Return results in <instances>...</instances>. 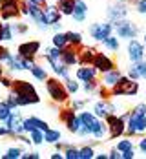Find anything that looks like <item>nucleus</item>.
I'll use <instances>...</instances> for the list:
<instances>
[{
    "label": "nucleus",
    "instance_id": "obj_37",
    "mask_svg": "<svg viewBox=\"0 0 146 159\" xmlns=\"http://www.w3.org/2000/svg\"><path fill=\"white\" fill-rule=\"evenodd\" d=\"M66 90H68L69 93H77V92H79V82H77V80H73L71 77H69V79H66Z\"/></svg>",
    "mask_w": 146,
    "mask_h": 159
},
{
    "label": "nucleus",
    "instance_id": "obj_17",
    "mask_svg": "<svg viewBox=\"0 0 146 159\" xmlns=\"http://www.w3.org/2000/svg\"><path fill=\"white\" fill-rule=\"evenodd\" d=\"M95 75H97V70L91 66V64H82L81 68L77 70V79L79 80H93L95 79Z\"/></svg>",
    "mask_w": 146,
    "mask_h": 159
},
{
    "label": "nucleus",
    "instance_id": "obj_26",
    "mask_svg": "<svg viewBox=\"0 0 146 159\" xmlns=\"http://www.w3.org/2000/svg\"><path fill=\"white\" fill-rule=\"evenodd\" d=\"M66 39H68V44L73 46V48H79L82 44V35L77 31H68L66 33Z\"/></svg>",
    "mask_w": 146,
    "mask_h": 159
},
{
    "label": "nucleus",
    "instance_id": "obj_47",
    "mask_svg": "<svg viewBox=\"0 0 146 159\" xmlns=\"http://www.w3.org/2000/svg\"><path fill=\"white\" fill-rule=\"evenodd\" d=\"M0 82H2V86H6V88H11V86H13V80L9 79V77H4V75L0 77Z\"/></svg>",
    "mask_w": 146,
    "mask_h": 159
},
{
    "label": "nucleus",
    "instance_id": "obj_20",
    "mask_svg": "<svg viewBox=\"0 0 146 159\" xmlns=\"http://www.w3.org/2000/svg\"><path fill=\"white\" fill-rule=\"evenodd\" d=\"M119 79H121V71H119L117 68L106 71V73H102V84H104L106 88H113Z\"/></svg>",
    "mask_w": 146,
    "mask_h": 159
},
{
    "label": "nucleus",
    "instance_id": "obj_50",
    "mask_svg": "<svg viewBox=\"0 0 146 159\" xmlns=\"http://www.w3.org/2000/svg\"><path fill=\"white\" fill-rule=\"evenodd\" d=\"M108 157H110V159H119V157H121V152H119L117 148H113V150L110 152V156H108Z\"/></svg>",
    "mask_w": 146,
    "mask_h": 159
},
{
    "label": "nucleus",
    "instance_id": "obj_15",
    "mask_svg": "<svg viewBox=\"0 0 146 159\" xmlns=\"http://www.w3.org/2000/svg\"><path fill=\"white\" fill-rule=\"evenodd\" d=\"M22 128H24V132H31L33 128H38V130H42V132H48L49 126L46 121H42V119H38V117H29V119H24V125H22Z\"/></svg>",
    "mask_w": 146,
    "mask_h": 159
},
{
    "label": "nucleus",
    "instance_id": "obj_42",
    "mask_svg": "<svg viewBox=\"0 0 146 159\" xmlns=\"http://www.w3.org/2000/svg\"><path fill=\"white\" fill-rule=\"evenodd\" d=\"M97 88V80L93 79V80H84V92L86 93H90V92H93Z\"/></svg>",
    "mask_w": 146,
    "mask_h": 159
},
{
    "label": "nucleus",
    "instance_id": "obj_48",
    "mask_svg": "<svg viewBox=\"0 0 146 159\" xmlns=\"http://www.w3.org/2000/svg\"><path fill=\"white\" fill-rule=\"evenodd\" d=\"M7 104H9L11 108H16V106H18V104H16V99H15V95H13V93L7 97Z\"/></svg>",
    "mask_w": 146,
    "mask_h": 159
},
{
    "label": "nucleus",
    "instance_id": "obj_27",
    "mask_svg": "<svg viewBox=\"0 0 146 159\" xmlns=\"http://www.w3.org/2000/svg\"><path fill=\"white\" fill-rule=\"evenodd\" d=\"M31 75H33L37 80H42V82L48 79V73H46V70H44L42 66H38V64H35V66L31 68Z\"/></svg>",
    "mask_w": 146,
    "mask_h": 159
},
{
    "label": "nucleus",
    "instance_id": "obj_28",
    "mask_svg": "<svg viewBox=\"0 0 146 159\" xmlns=\"http://www.w3.org/2000/svg\"><path fill=\"white\" fill-rule=\"evenodd\" d=\"M44 141H46V143L55 144L57 141H60V132H59V130H51V128H49L48 132H44Z\"/></svg>",
    "mask_w": 146,
    "mask_h": 159
},
{
    "label": "nucleus",
    "instance_id": "obj_46",
    "mask_svg": "<svg viewBox=\"0 0 146 159\" xmlns=\"http://www.w3.org/2000/svg\"><path fill=\"white\" fill-rule=\"evenodd\" d=\"M11 28H13L15 33H26V30H28L26 24H15V26H11Z\"/></svg>",
    "mask_w": 146,
    "mask_h": 159
},
{
    "label": "nucleus",
    "instance_id": "obj_9",
    "mask_svg": "<svg viewBox=\"0 0 146 159\" xmlns=\"http://www.w3.org/2000/svg\"><path fill=\"white\" fill-rule=\"evenodd\" d=\"M20 13V4L18 0H11V2H4L0 4V16L2 20H9V18H15Z\"/></svg>",
    "mask_w": 146,
    "mask_h": 159
},
{
    "label": "nucleus",
    "instance_id": "obj_32",
    "mask_svg": "<svg viewBox=\"0 0 146 159\" xmlns=\"http://www.w3.org/2000/svg\"><path fill=\"white\" fill-rule=\"evenodd\" d=\"M22 148H18V146H11V148H7V152L2 156L4 159H18V157H22Z\"/></svg>",
    "mask_w": 146,
    "mask_h": 159
},
{
    "label": "nucleus",
    "instance_id": "obj_61",
    "mask_svg": "<svg viewBox=\"0 0 146 159\" xmlns=\"http://www.w3.org/2000/svg\"><path fill=\"white\" fill-rule=\"evenodd\" d=\"M137 2H139V0H137Z\"/></svg>",
    "mask_w": 146,
    "mask_h": 159
},
{
    "label": "nucleus",
    "instance_id": "obj_44",
    "mask_svg": "<svg viewBox=\"0 0 146 159\" xmlns=\"http://www.w3.org/2000/svg\"><path fill=\"white\" fill-rule=\"evenodd\" d=\"M121 157H122V159H133V157H135V152H133V148L121 152Z\"/></svg>",
    "mask_w": 146,
    "mask_h": 159
},
{
    "label": "nucleus",
    "instance_id": "obj_52",
    "mask_svg": "<svg viewBox=\"0 0 146 159\" xmlns=\"http://www.w3.org/2000/svg\"><path fill=\"white\" fill-rule=\"evenodd\" d=\"M139 148H141V150H143V152L146 154V137H144V139H141V143H139Z\"/></svg>",
    "mask_w": 146,
    "mask_h": 159
},
{
    "label": "nucleus",
    "instance_id": "obj_43",
    "mask_svg": "<svg viewBox=\"0 0 146 159\" xmlns=\"http://www.w3.org/2000/svg\"><path fill=\"white\" fill-rule=\"evenodd\" d=\"M128 77H130L131 80L141 79V75H139V71H137V68H135V66H130V73H128Z\"/></svg>",
    "mask_w": 146,
    "mask_h": 159
},
{
    "label": "nucleus",
    "instance_id": "obj_60",
    "mask_svg": "<svg viewBox=\"0 0 146 159\" xmlns=\"http://www.w3.org/2000/svg\"><path fill=\"white\" fill-rule=\"evenodd\" d=\"M144 44H146V35H144Z\"/></svg>",
    "mask_w": 146,
    "mask_h": 159
},
{
    "label": "nucleus",
    "instance_id": "obj_31",
    "mask_svg": "<svg viewBox=\"0 0 146 159\" xmlns=\"http://www.w3.org/2000/svg\"><path fill=\"white\" fill-rule=\"evenodd\" d=\"M11 111H13V108L7 104V101H2V102H0V121L6 123V119L11 115Z\"/></svg>",
    "mask_w": 146,
    "mask_h": 159
},
{
    "label": "nucleus",
    "instance_id": "obj_19",
    "mask_svg": "<svg viewBox=\"0 0 146 159\" xmlns=\"http://www.w3.org/2000/svg\"><path fill=\"white\" fill-rule=\"evenodd\" d=\"M113 104H110V102H106V101H102V102H97L95 104V108H93V113L97 115L99 119H106L110 113H113Z\"/></svg>",
    "mask_w": 146,
    "mask_h": 159
},
{
    "label": "nucleus",
    "instance_id": "obj_56",
    "mask_svg": "<svg viewBox=\"0 0 146 159\" xmlns=\"http://www.w3.org/2000/svg\"><path fill=\"white\" fill-rule=\"evenodd\" d=\"M97 159H108V156H106V154H99Z\"/></svg>",
    "mask_w": 146,
    "mask_h": 159
},
{
    "label": "nucleus",
    "instance_id": "obj_30",
    "mask_svg": "<svg viewBox=\"0 0 146 159\" xmlns=\"http://www.w3.org/2000/svg\"><path fill=\"white\" fill-rule=\"evenodd\" d=\"M53 46H55V48H60V49L68 46L66 33H55V35H53Z\"/></svg>",
    "mask_w": 146,
    "mask_h": 159
},
{
    "label": "nucleus",
    "instance_id": "obj_34",
    "mask_svg": "<svg viewBox=\"0 0 146 159\" xmlns=\"http://www.w3.org/2000/svg\"><path fill=\"white\" fill-rule=\"evenodd\" d=\"M0 37H2V40H11L13 39V28H11V24H4L2 26Z\"/></svg>",
    "mask_w": 146,
    "mask_h": 159
},
{
    "label": "nucleus",
    "instance_id": "obj_10",
    "mask_svg": "<svg viewBox=\"0 0 146 159\" xmlns=\"http://www.w3.org/2000/svg\"><path fill=\"white\" fill-rule=\"evenodd\" d=\"M91 66H93L97 71H100V73H106V71H110V70L115 68L113 61H112L108 55H104V53H95V59H93Z\"/></svg>",
    "mask_w": 146,
    "mask_h": 159
},
{
    "label": "nucleus",
    "instance_id": "obj_57",
    "mask_svg": "<svg viewBox=\"0 0 146 159\" xmlns=\"http://www.w3.org/2000/svg\"><path fill=\"white\" fill-rule=\"evenodd\" d=\"M4 75V68H2V62H0V77Z\"/></svg>",
    "mask_w": 146,
    "mask_h": 159
},
{
    "label": "nucleus",
    "instance_id": "obj_35",
    "mask_svg": "<svg viewBox=\"0 0 146 159\" xmlns=\"http://www.w3.org/2000/svg\"><path fill=\"white\" fill-rule=\"evenodd\" d=\"M95 157V152H93V148L91 146H84L79 150V159H91Z\"/></svg>",
    "mask_w": 146,
    "mask_h": 159
},
{
    "label": "nucleus",
    "instance_id": "obj_7",
    "mask_svg": "<svg viewBox=\"0 0 146 159\" xmlns=\"http://www.w3.org/2000/svg\"><path fill=\"white\" fill-rule=\"evenodd\" d=\"M60 119L64 121V125L68 126V130H69L71 134H79V130H81V126H82V121H81L79 115H75V110H73V108L62 110Z\"/></svg>",
    "mask_w": 146,
    "mask_h": 159
},
{
    "label": "nucleus",
    "instance_id": "obj_4",
    "mask_svg": "<svg viewBox=\"0 0 146 159\" xmlns=\"http://www.w3.org/2000/svg\"><path fill=\"white\" fill-rule=\"evenodd\" d=\"M126 119H128V113L126 115H115V113H110L108 117H106V125H108V134H110V137L115 139V137H119V135H122L124 132H126Z\"/></svg>",
    "mask_w": 146,
    "mask_h": 159
},
{
    "label": "nucleus",
    "instance_id": "obj_59",
    "mask_svg": "<svg viewBox=\"0 0 146 159\" xmlns=\"http://www.w3.org/2000/svg\"><path fill=\"white\" fill-rule=\"evenodd\" d=\"M4 2H11V0H0V4H4Z\"/></svg>",
    "mask_w": 146,
    "mask_h": 159
},
{
    "label": "nucleus",
    "instance_id": "obj_41",
    "mask_svg": "<svg viewBox=\"0 0 146 159\" xmlns=\"http://www.w3.org/2000/svg\"><path fill=\"white\" fill-rule=\"evenodd\" d=\"M60 53H62V49L60 48H49V49H46V55L48 57H51V59H60Z\"/></svg>",
    "mask_w": 146,
    "mask_h": 159
},
{
    "label": "nucleus",
    "instance_id": "obj_33",
    "mask_svg": "<svg viewBox=\"0 0 146 159\" xmlns=\"http://www.w3.org/2000/svg\"><path fill=\"white\" fill-rule=\"evenodd\" d=\"M102 44L108 49H112V51H117V49H119V40H117V37H112V35L106 37V39L102 40Z\"/></svg>",
    "mask_w": 146,
    "mask_h": 159
},
{
    "label": "nucleus",
    "instance_id": "obj_58",
    "mask_svg": "<svg viewBox=\"0 0 146 159\" xmlns=\"http://www.w3.org/2000/svg\"><path fill=\"white\" fill-rule=\"evenodd\" d=\"M2 26H4V24H2V22H0V31H2ZM0 42H2V37H0Z\"/></svg>",
    "mask_w": 146,
    "mask_h": 159
},
{
    "label": "nucleus",
    "instance_id": "obj_21",
    "mask_svg": "<svg viewBox=\"0 0 146 159\" xmlns=\"http://www.w3.org/2000/svg\"><path fill=\"white\" fill-rule=\"evenodd\" d=\"M106 134H108V125H106V121L97 119L95 125H93V128H91V135L97 137L99 141H102V139L106 137Z\"/></svg>",
    "mask_w": 146,
    "mask_h": 159
},
{
    "label": "nucleus",
    "instance_id": "obj_12",
    "mask_svg": "<svg viewBox=\"0 0 146 159\" xmlns=\"http://www.w3.org/2000/svg\"><path fill=\"white\" fill-rule=\"evenodd\" d=\"M40 49V42L37 40H31V42H24L18 46V55L24 57V59H35V55L38 53Z\"/></svg>",
    "mask_w": 146,
    "mask_h": 159
},
{
    "label": "nucleus",
    "instance_id": "obj_25",
    "mask_svg": "<svg viewBox=\"0 0 146 159\" xmlns=\"http://www.w3.org/2000/svg\"><path fill=\"white\" fill-rule=\"evenodd\" d=\"M79 117H81L82 125H84L86 128H90V130L93 128V125H95V121L99 119V117L95 115V113H90V111H82V113L79 115Z\"/></svg>",
    "mask_w": 146,
    "mask_h": 159
},
{
    "label": "nucleus",
    "instance_id": "obj_6",
    "mask_svg": "<svg viewBox=\"0 0 146 159\" xmlns=\"http://www.w3.org/2000/svg\"><path fill=\"white\" fill-rule=\"evenodd\" d=\"M113 30L117 31V35L121 37V39H128V40H131V39H135L137 37V26L133 24V22H130V20H117V22H113Z\"/></svg>",
    "mask_w": 146,
    "mask_h": 159
},
{
    "label": "nucleus",
    "instance_id": "obj_13",
    "mask_svg": "<svg viewBox=\"0 0 146 159\" xmlns=\"http://www.w3.org/2000/svg\"><path fill=\"white\" fill-rule=\"evenodd\" d=\"M22 125H24V119H22L18 113H13V111H11V115L6 119V126L11 130V135H20V134L24 132Z\"/></svg>",
    "mask_w": 146,
    "mask_h": 159
},
{
    "label": "nucleus",
    "instance_id": "obj_39",
    "mask_svg": "<svg viewBox=\"0 0 146 159\" xmlns=\"http://www.w3.org/2000/svg\"><path fill=\"white\" fill-rule=\"evenodd\" d=\"M11 59H13V55L9 53V49H6V48L0 46V62H9Z\"/></svg>",
    "mask_w": 146,
    "mask_h": 159
},
{
    "label": "nucleus",
    "instance_id": "obj_14",
    "mask_svg": "<svg viewBox=\"0 0 146 159\" xmlns=\"http://www.w3.org/2000/svg\"><path fill=\"white\" fill-rule=\"evenodd\" d=\"M60 59H62V62H64L66 66H75V64H79V53L75 51L73 46H69V44H68L66 48H62Z\"/></svg>",
    "mask_w": 146,
    "mask_h": 159
},
{
    "label": "nucleus",
    "instance_id": "obj_45",
    "mask_svg": "<svg viewBox=\"0 0 146 159\" xmlns=\"http://www.w3.org/2000/svg\"><path fill=\"white\" fill-rule=\"evenodd\" d=\"M137 11L141 15H146V0H139L137 2Z\"/></svg>",
    "mask_w": 146,
    "mask_h": 159
},
{
    "label": "nucleus",
    "instance_id": "obj_54",
    "mask_svg": "<svg viewBox=\"0 0 146 159\" xmlns=\"http://www.w3.org/2000/svg\"><path fill=\"white\" fill-rule=\"evenodd\" d=\"M60 157H64L60 152H57V154H51V159H60Z\"/></svg>",
    "mask_w": 146,
    "mask_h": 159
},
{
    "label": "nucleus",
    "instance_id": "obj_38",
    "mask_svg": "<svg viewBox=\"0 0 146 159\" xmlns=\"http://www.w3.org/2000/svg\"><path fill=\"white\" fill-rule=\"evenodd\" d=\"M130 148H133L131 139H122L121 143H117V150L119 152H124V150H130Z\"/></svg>",
    "mask_w": 146,
    "mask_h": 159
},
{
    "label": "nucleus",
    "instance_id": "obj_16",
    "mask_svg": "<svg viewBox=\"0 0 146 159\" xmlns=\"http://www.w3.org/2000/svg\"><path fill=\"white\" fill-rule=\"evenodd\" d=\"M60 16H62V13L59 11L57 6H44V18H46L48 26H53V24L60 22Z\"/></svg>",
    "mask_w": 146,
    "mask_h": 159
},
{
    "label": "nucleus",
    "instance_id": "obj_36",
    "mask_svg": "<svg viewBox=\"0 0 146 159\" xmlns=\"http://www.w3.org/2000/svg\"><path fill=\"white\" fill-rule=\"evenodd\" d=\"M64 157L66 159H79V150L75 146H66L64 148Z\"/></svg>",
    "mask_w": 146,
    "mask_h": 159
},
{
    "label": "nucleus",
    "instance_id": "obj_2",
    "mask_svg": "<svg viewBox=\"0 0 146 159\" xmlns=\"http://www.w3.org/2000/svg\"><path fill=\"white\" fill-rule=\"evenodd\" d=\"M126 132L130 135L135 134H144L146 132V104H139L135 106L131 113H128L126 119Z\"/></svg>",
    "mask_w": 146,
    "mask_h": 159
},
{
    "label": "nucleus",
    "instance_id": "obj_18",
    "mask_svg": "<svg viewBox=\"0 0 146 159\" xmlns=\"http://www.w3.org/2000/svg\"><path fill=\"white\" fill-rule=\"evenodd\" d=\"M126 13H128V9H126L124 4H115V6H112V7H108V16H110L112 22L122 20V18L126 16Z\"/></svg>",
    "mask_w": 146,
    "mask_h": 159
},
{
    "label": "nucleus",
    "instance_id": "obj_1",
    "mask_svg": "<svg viewBox=\"0 0 146 159\" xmlns=\"http://www.w3.org/2000/svg\"><path fill=\"white\" fill-rule=\"evenodd\" d=\"M11 93L15 95L16 104L18 106H28V104H37L40 101V97L37 93L35 86L26 82V80H13L11 86Z\"/></svg>",
    "mask_w": 146,
    "mask_h": 159
},
{
    "label": "nucleus",
    "instance_id": "obj_53",
    "mask_svg": "<svg viewBox=\"0 0 146 159\" xmlns=\"http://www.w3.org/2000/svg\"><path fill=\"white\" fill-rule=\"evenodd\" d=\"M82 104H84L82 101H75V102H73V110H75V108H81Z\"/></svg>",
    "mask_w": 146,
    "mask_h": 159
},
{
    "label": "nucleus",
    "instance_id": "obj_40",
    "mask_svg": "<svg viewBox=\"0 0 146 159\" xmlns=\"http://www.w3.org/2000/svg\"><path fill=\"white\" fill-rule=\"evenodd\" d=\"M133 66L137 68V71H139V75H141V79H146V62H144V61H139V62H133Z\"/></svg>",
    "mask_w": 146,
    "mask_h": 159
},
{
    "label": "nucleus",
    "instance_id": "obj_24",
    "mask_svg": "<svg viewBox=\"0 0 146 159\" xmlns=\"http://www.w3.org/2000/svg\"><path fill=\"white\" fill-rule=\"evenodd\" d=\"M57 7H59V11L62 15H71L73 13V7H75V0H59Z\"/></svg>",
    "mask_w": 146,
    "mask_h": 159
},
{
    "label": "nucleus",
    "instance_id": "obj_22",
    "mask_svg": "<svg viewBox=\"0 0 146 159\" xmlns=\"http://www.w3.org/2000/svg\"><path fill=\"white\" fill-rule=\"evenodd\" d=\"M86 11H88L86 2H84V0H75V7H73L71 16H73L77 22H84V18H86Z\"/></svg>",
    "mask_w": 146,
    "mask_h": 159
},
{
    "label": "nucleus",
    "instance_id": "obj_29",
    "mask_svg": "<svg viewBox=\"0 0 146 159\" xmlns=\"http://www.w3.org/2000/svg\"><path fill=\"white\" fill-rule=\"evenodd\" d=\"M29 139H31L33 144H42L44 143V132L38 130V128H33L29 132Z\"/></svg>",
    "mask_w": 146,
    "mask_h": 159
},
{
    "label": "nucleus",
    "instance_id": "obj_3",
    "mask_svg": "<svg viewBox=\"0 0 146 159\" xmlns=\"http://www.w3.org/2000/svg\"><path fill=\"white\" fill-rule=\"evenodd\" d=\"M46 88H48L49 97L55 102H66L69 97V92L66 90V84L60 82L59 79H46Z\"/></svg>",
    "mask_w": 146,
    "mask_h": 159
},
{
    "label": "nucleus",
    "instance_id": "obj_8",
    "mask_svg": "<svg viewBox=\"0 0 146 159\" xmlns=\"http://www.w3.org/2000/svg\"><path fill=\"white\" fill-rule=\"evenodd\" d=\"M112 31H113V24H110V22H97V24H91V28H90V35L99 42H102L106 37H110Z\"/></svg>",
    "mask_w": 146,
    "mask_h": 159
},
{
    "label": "nucleus",
    "instance_id": "obj_11",
    "mask_svg": "<svg viewBox=\"0 0 146 159\" xmlns=\"http://www.w3.org/2000/svg\"><path fill=\"white\" fill-rule=\"evenodd\" d=\"M128 57H130L131 62L143 61L144 59V44L139 42V40H135V39H131L130 44H128Z\"/></svg>",
    "mask_w": 146,
    "mask_h": 159
},
{
    "label": "nucleus",
    "instance_id": "obj_55",
    "mask_svg": "<svg viewBox=\"0 0 146 159\" xmlns=\"http://www.w3.org/2000/svg\"><path fill=\"white\" fill-rule=\"evenodd\" d=\"M35 4H38V6H46V0H31Z\"/></svg>",
    "mask_w": 146,
    "mask_h": 159
},
{
    "label": "nucleus",
    "instance_id": "obj_49",
    "mask_svg": "<svg viewBox=\"0 0 146 159\" xmlns=\"http://www.w3.org/2000/svg\"><path fill=\"white\" fill-rule=\"evenodd\" d=\"M22 157L24 159H38V152H31V154H22Z\"/></svg>",
    "mask_w": 146,
    "mask_h": 159
},
{
    "label": "nucleus",
    "instance_id": "obj_23",
    "mask_svg": "<svg viewBox=\"0 0 146 159\" xmlns=\"http://www.w3.org/2000/svg\"><path fill=\"white\" fill-rule=\"evenodd\" d=\"M79 53V62L81 64H91L93 62V59H95V49L93 48H82L81 51H77Z\"/></svg>",
    "mask_w": 146,
    "mask_h": 159
},
{
    "label": "nucleus",
    "instance_id": "obj_51",
    "mask_svg": "<svg viewBox=\"0 0 146 159\" xmlns=\"http://www.w3.org/2000/svg\"><path fill=\"white\" fill-rule=\"evenodd\" d=\"M0 135H11V130L7 126H0Z\"/></svg>",
    "mask_w": 146,
    "mask_h": 159
},
{
    "label": "nucleus",
    "instance_id": "obj_5",
    "mask_svg": "<svg viewBox=\"0 0 146 159\" xmlns=\"http://www.w3.org/2000/svg\"><path fill=\"white\" fill-rule=\"evenodd\" d=\"M139 92V84L137 80H131L130 77H122L117 80L113 88H112V93L113 95H135Z\"/></svg>",
    "mask_w": 146,
    "mask_h": 159
}]
</instances>
